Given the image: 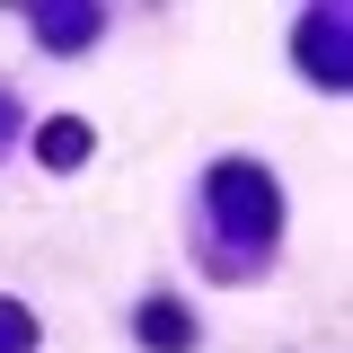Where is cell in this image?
<instances>
[{
	"instance_id": "obj_1",
	"label": "cell",
	"mask_w": 353,
	"mask_h": 353,
	"mask_svg": "<svg viewBox=\"0 0 353 353\" xmlns=\"http://www.w3.org/2000/svg\"><path fill=\"white\" fill-rule=\"evenodd\" d=\"M212 221L230 230V239L265 248V239L283 230V194H274V176H265L256 159H230V168H212Z\"/></svg>"
},
{
	"instance_id": "obj_2",
	"label": "cell",
	"mask_w": 353,
	"mask_h": 353,
	"mask_svg": "<svg viewBox=\"0 0 353 353\" xmlns=\"http://www.w3.org/2000/svg\"><path fill=\"white\" fill-rule=\"evenodd\" d=\"M301 62H309V80H327V88L353 80V44H345V18L336 9H309L301 18Z\"/></svg>"
},
{
	"instance_id": "obj_3",
	"label": "cell",
	"mask_w": 353,
	"mask_h": 353,
	"mask_svg": "<svg viewBox=\"0 0 353 353\" xmlns=\"http://www.w3.org/2000/svg\"><path fill=\"white\" fill-rule=\"evenodd\" d=\"M36 27H44L53 53H80V44L97 36V9H36Z\"/></svg>"
},
{
	"instance_id": "obj_4",
	"label": "cell",
	"mask_w": 353,
	"mask_h": 353,
	"mask_svg": "<svg viewBox=\"0 0 353 353\" xmlns=\"http://www.w3.org/2000/svg\"><path fill=\"white\" fill-rule=\"evenodd\" d=\"M141 336H150L159 353H185V345H194V327H185L176 301H150V309H141Z\"/></svg>"
},
{
	"instance_id": "obj_5",
	"label": "cell",
	"mask_w": 353,
	"mask_h": 353,
	"mask_svg": "<svg viewBox=\"0 0 353 353\" xmlns=\"http://www.w3.org/2000/svg\"><path fill=\"white\" fill-rule=\"evenodd\" d=\"M36 150H44V168H80L88 159V124H44Z\"/></svg>"
},
{
	"instance_id": "obj_6",
	"label": "cell",
	"mask_w": 353,
	"mask_h": 353,
	"mask_svg": "<svg viewBox=\"0 0 353 353\" xmlns=\"http://www.w3.org/2000/svg\"><path fill=\"white\" fill-rule=\"evenodd\" d=\"M27 345H36V318L18 301H0V353H27Z\"/></svg>"
}]
</instances>
